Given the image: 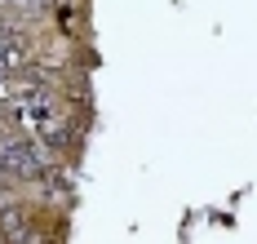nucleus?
Returning <instances> with one entry per match:
<instances>
[{"instance_id": "1", "label": "nucleus", "mask_w": 257, "mask_h": 244, "mask_svg": "<svg viewBox=\"0 0 257 244\" xmlns=\"http://www.w3.org/2000/svg\"><path fill=\"white\" fill-rule=\"evenodd\" d=\"M0 164L9 182H40L49 169V151L31 138H18L14 129H0Z\"/></svg>"}, {"instance_id": "2", "label": "nucleus", "mask_w": 257, "mask_h": 244, "mask_svg": "<svg viewBox=\"0 0 257 244\" xmlns=\"http://www.w3.org/2000/svg\"><path fill=\"white\" fill-rule=\"evenodd\" d=\"M27 67H31V45H27L23 27H18V31H9V36H0V71L18 80Z\"/></svg>"}, {"instance_id": "3", "label": "nucleus", "mask_w": 257, "mask_h": 244, "mask_svg": "<svg viewBox=\"0 0 257 244\" xmlns=\"http://www.w3.org/2000/svg\"><path fill=\"white\" fill-rule=\"evenodd\" d=\"M0 240H5V244L31 240V204H23V200H9V209L0 213Z\"/></svg>"}, {"instance_id": "4", "label": "nucleus", "mask_w": 257, "mask_h": 244, "mask_svg": "<svg viewBox=\"0 0 257 244\" xmlns=\"http://www.w3.org/2000/svg\"><path fill=\"white\" fill-rule=\"evenodd\" d=\"M9 209V195H5V182H0V213Z\"/></svg>"}]
</instances>
